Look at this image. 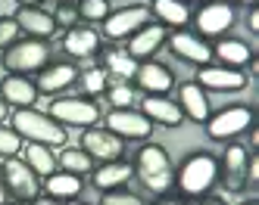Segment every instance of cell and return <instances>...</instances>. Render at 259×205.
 Returning a JSON list of instances; mask_svg holds the SVG:
<instances>
[{
  "label": "cell",
  "instance_id": "cell-1",
  "mask_svg": "<svg viewBox=\"0 0 259 205\" xmlns=\"http://www.w3.org/2000/svg\"><path fill=\"white\" fill-rule=\"evenodd\" d=\"M135 177L141 180L144 190H150L153 196H165L175 186V168L172 159L165 153V146L159 143H144L138 153H135Z\"/></svg>",
  "mask_w": 259,
  "mask_h": 205
},
{
  "label": "cell",
  "instance_id": "cell-2",
  "mask_svg": "<svg viewBox=\"0 0 259 205\" xmlns=\"http://www.w3.org/2000/svg\"><path fill=\"white\" fill-rule=\"evenodd\" d=\"M219 183V159L212 153H194L175 171V186L188 199H203Z\"/></svg>",
  "mask_w": 259,
  "mask_h": 205
},
{
  "label": "cell",
  "instance_id": "cell-3",
  "mask_svg": "<svg viewBox=\"0 0 259 205\" xmlns=\"http://www.w3.org/2000/svg\"><path fill=\"white\" fill-rule=\"evenodd\" d=\"M10 127H16L25 143H41V146H50V149H60L66 146V127L60 121H53L47 112H38V109H16L13 118H10Z\"/></svg>",
  "mask_w": 259,
  "mask_h": 205
},
{
  "label": "cell",
  "instance_id": "cell-4",
  "mask_svg": "<svg viewBox=\"0 0 259 205\" xmlns=\"http://www.w3.org/2000/svg\"><path fill=\"white\" fill-rule=\"evenodd\" d=\"M4 59L7 75H38L41 69L50 65V44L47 41H34V37H25V41H16L13 47H7L0 53Z\"/></svg>",
  "mask_w": 259,
  "mask_h": 205
},
{
  "label": "cell",
  "instance_id": "cell-5",
  "mask_svg": "<svg viewBox=\"0 0 259 205\" xmlns=\"http://www.w3.org/2000/svg\"><path fill=\"white\" fill-rule=\"evenodd\" d=\"M0 180H4L7 193L16 199V202H31L41 196V177L31 171V168L25 165V159L13 156V159H4L0 162Z\"/></svg>",
  "mask_w": 259,
  "mask_h": 205
},
{
  "label": "cell",
  "instance_id": "cell-6",
  "mask_svg": "<svg viewBox=\"0 0 259 205\" xmlns=\"http://www.w3.org/2000/svg\"><path fill=\"white\" fill-rule=\"evenodd\" d=\"M253 109L250 106H228V109H222L215 112V115H209L206 121V134L209 140H219V143H228V140H237L244 130L253 127Z\"/></svg>",
  "mask_w": 259,
  "mask_h": 205
},
{
  "label": "cell",
  "instance_id": "cell-7",
  "mask_svg": "<svg viewBox=\"0 0 259 205\" xmlns=\"http://www.w3.org/2000/svg\"><path fill=\"white\" fill-rule=\"evenodd\" d=\"M47 115L53 121H60L63 127H94L100 121V109L97 103H91L88 97H60L50 103Z\"/></svg>",
  "mask_w": 259,
  "mask_h": 205
},
{
  "label": "cell",
  "instance_id": "cell-8",
  "mask_svg": "<svg viewBox=\"0 0 259 205\" xmlns=\"http://www.w3.org/2000/svg\"><path fill=\"white\" fill-rule=\"evenodd\" d=\"M247 168H250V149L240 143H228L219 159V183L228 193H244L247 190Z\"/></svg>",
  "mask_w": 259,
  "mask_h": 205
},
{
  "label": "cell",
  "instance_id": "cell-9",
  "mask_svg": "<svg viewBox=\"0 0 259 205\" xmlns=\"http://www.w3.org/2000/svg\"><path fill=\"white\" fill-rule=\"evenodd\" d=\"M153 16L147 7H122V10H109V16L103 19V37L109 41H125L135 31H141L144 25H150Z\"/></svg>",
  "mask_w": 259,
  "mask_h": 205
},
{
  "label": "cell",
  "instance_id": "cell-10",
  "mask_svg": "<svg viewBox=\"0 0 259 205\" xmlns=\"http://www.w3.org/2000/svg\"><path fill=\"white\" fill-rule=\"evenodd\" d=\"M106 130H113L119 140H147L153 134V121L144 115L141 109H113L109 115L103 118Z\"/></svg>",
  "mask_w": 259,
  "mask_h": 205
},
{
  "label": "cell",
  "instance_id": "cell-11",
  "mask_svg": "<svg viewBox=\"0 0 259 205\" xmlns=\"http://www.w3.org/2000/svg\"><path fill=\"white\" fill-rule=\"evenodd\" d=\"M197 84L203 90H215V93H240L247 90L250 75L244 69H228V65H200Z\"/></svg>",
  "mask_w": 259,
  "mask_h": 205
},
{
  "label": "cell",
  "instance_id": "cell-12",
  "mask_svg": "<svg viewBox=\"0 0 259 205\" xmlns=\"http://www.w3.org/2000/svg\"><path fill=\"white\" fill-rule=\"evenodd\" d=\"M234 19H237V13H234V7L231 4H203L200 10H197V16H194V25H197V34L200 37H225V31L234 25Z\"/></svg>",
  "mask_w": 259,
  "mask_h": 205
},
{
  "label": "cell",
  "instance_id": "cell-13",
  "mask_svg": "<svg viewBox=\"0 0 259 205\" xmlns=\"http://www.w3.org/2000/svg\"><path fill=\"white\" fill-rule=\"evenodd\" d=\"M169 50L178 56V59L191 62V65H212V47L206 37H200L197 31H175L172 37H165Z\"/></svg>",
  "mask_w": 259,
  "mask_h": 205
},
{
  "label": "cell",
  "instance_id": "cell-14",
  "mask_svg": "<svg viewBox=\"0 0 259 205\" xmlns=\"http://www.w3.org/2000/svg\"><path fill=\"white\" fill-rule=\"evenodd\" d=\"M81 149L94 162H116L125 153V140H119L106 127H84L81 130Z\"/></svg>",
  "mask_w": 259,
  "mask_h": 205
},
{
  "label": "cell",
  "instance_id": "cell-15",
  "mask_svg": "<svg viewBox=\"0 0 259 205\" xmlns=\"http://www.w3.org/2000/svg\"><path fill=\"white\" fill-rule=\"evenodd\" d=\"M135 84L147 93V97H165V93L175 87V75H172L169 65H162L156 59H147V62H138Z\"/></svg>",
  "mask_w": 259,
  "mask_h": 205
},
{
  "label": "cell",
  "instance_id": "cell-16",
  "mask_svg": "<svg viewBox=\"0 0 259 205\" xmlns=\"http://www.w3.org/2000/svg\"><path fill=\"white\" fill-rule=\"evenodd\" d=\"M13 19H16V25H19V31L34 37V41H50V37L60 31L57 22H53V13H47L41 7H19Z\"/></svg>",
  "mask_w": 259,
  "mask_h": 205
},
{
  "label": "cell",
  "instance_id": "cell-17",
  "mask_svg": "<svg viewBox=\"0 0 259 205\" xmlns=\"http://www.w3.org/2000/svg\"><path fill=\"white\" fill-rule=\"evenodd\" d=\"M78 65L72 62H50L47 69L38 72V78H34V87H38V93H47V97H57L60 90L72 87L78 81Z\"/></svg>",
  "mask_w": 259,
  "mask_h": 205
},
{
  "label": "cell",
  "instance_id": "cell-18",
  "mask_svg": "<svg viewBox=\"0 0 259 205\" xmlns=\"http://www.w3.org/2000/svg\"><path fill=\"white\" fill-rule=\"evenodd\" d=\"M38 97H41L38 87H34V81L25 78V75H7V78L0 81V100L13 109H31L38 103Z\"/></svg>",
  "mask_w": 259,
  "mask_h": 205
},
{
  "label": "cell",
  "instance_id": "cell-19",
  "mask_svg": "<svg viewBox=\"0 0 259 205\" xmlns=\"http://www.w3.org/2000/svg\"><path fill=\"white\" fill-rule=\"evenodd\" d=\"M165 28L159 22H150V25H144L141 31H135L132 37H128V53L135 56L138 62H147V59H153V56L159 53V47L165 44Z\"/></svg>",
  "mask_w": 259,
  "mask_h": 205
},
{
  "label": "cell",
  "instance_id": "cell-20",
  "mask_svg": "<svg viewBox=\"0 0 259 205\" xmlns=\"http://www.w3.org/2000/svg\"><path fill=\"white\" fill-rule=\"evenodd\" d=\"M103 56V72H106V78L109 84H132L135 81V72H138V59L128 50H119V47H109L100 53Z\"/></svg>",
  "mask_w": 259,
  "mask_h": 205
},
{
  "label": "cell",
  "instance_id": "cell-21",
  "mask_svg": "<svg viewBox=\"0 0 259 205\" xmlns=\"http://www.w3.org/2000/svg\"><path fill=\"white\" fill-rule=\"evenodd\" d=\"M178 109H181L184 118H191L197 124H203L212 115L209 112V97H206V90H203L197 81H188V84L178 87Z\"/></svg>",
  "mask_w": 259,
  "mask_h": 205
},
{
  "label": "cell",
  "instance_id": "cell-22",
  "mask_svg": "<svg viewBox=\"0 0 259 205\" xmlns=\"http://www.w3.org/2000/svg\"><path fill=\"white\" fill-rule=\"evenodd\" d=\"M94 186L100 193H109V190H122V186L135 177V168L132 162H125V159H116V162H100L94 165Z\"/></svg>",
  "mask_w": 259,
  "mask_h": 205
},
{
  "label": "cell",
  "instance_id": "cell-23",
  "mask_svg": "<svg viewBox=\"0 0 259 205\" xmlns=\"http://www.w3.org/2000/svg\"><path fill=\"white\" fill-rule=\"evenodd\" d=\"M63 50L72 56V59H91V56L100 53V31L88 28V25L69 28L66 37H63Z\"/></svg>",
  "mask_w": 259,
  "mask_h": 205
},
{
  "label": "cell",
  "instance_id": "cell-24",
  "mask_svg": "<svg viewBox=\"0 0 259 205\" xmlns=\"http://www.w3.org/2000/svg\"><path fill=\"white\" fill-rule=\"evenodd\" d=\"M141 112H144V115L150 118L153 124H162V127H178V124L184 121L178 103L169 100V97H144V100H141Z\"/></svg>",
  "mask_w": 259,
  "mask_h": 205
},
{
  "label": "cell",
  "instance_id": "cell-25",
  "mask_svg": "<svg viewBox=\"0 0 259 205\" xmlns=\"http://www.w3.org/2000/svg\"><path fill=\"white\" fill-rule=\"evenodd\" d=\"M147 10L162 28H184L191 22V7L184 0H150Z\"/></svg>",
  "mask_w": 259,
  "mask_h": 205
},
{
  "label": "cell",
  "instance_id": "cell-26",
  "mask_svg": "<svg viewBox=\"0 0 259 205\" xmlns=\"http://www.w3.org/2000/svg\"><path fill=\"white\" fill-rule=\"evenodd\" d=\"M212 59H219L228 69H247L253 59V50L244 41H234V37H219L212 47Z\"/></svg>",
  "mask_w": 259,
  "mask_h": 205
},
{
  "label": "cell",
  "instance_id": "cell-27",
  "mask_svg": "<svg viewBox=\"0 0 259 205\" xmlns=\"http://www.w3.org/2000/svg\"><path fill=\"white\" fill-rule=\"evenodd\" d=\"M44 190L50 199H78V193L84 190V183L78 174H69V171H53L47 180H44Z\"/></svg>",
  "mask_w": 259,
  "mask_h": 205
},
{
  "label": "cell",
  "instance_id": "cell-28",
  "mask_svg": "<svg viewBox=\"0 0 259 205\" xmlns=\"http://www.w3.org/2000/svg\"><path fill=\"white\" fill-rule=\"evenodd\" d=\"M57 165H60V171H69V174H91L94 171V159H91L81 146H60V153H57Z\"/></svg>",
  "mask_w": 259,
  "mask_h": 205
},
{
  "label": "cell",
  "instance_id": "cell-29",
  "mask_svg": "<svg viewBox=\"0 0 259 205\" xmlns=\"http://www.w3.org/2000/svg\"><path fill=\"white\" fill-rule=\"evenodd\" d=\"M22 153H25V165H28L38 177H50L53 171H57V156H53V149H50V146L25 143V146H22Z\"/></svg>",
  "mask_w": 259,
  "mask_h": 205
},
{
  "label": "cell",
  "instance_id": "cell-30",
  "mask_svg": "<svg viewBox=\"0 0 259 205\" xmlns=\"http://www.w3.org/2000/svg\"><path fill=\"white\" fill-rule=\"evenodd\" d=\"M78 78H81V87H84V93H88V100H91V97H100V93H106V87H109V78H106V72H103L100 65L84 69Z\"/></svg>",
  "mask_w": 259,
  "mask_h": 205
},
{
  "label": "cell",
  "instance_id": "cell-31",
  "mask_svg": "<svg viewBox=\"0 0 259 205\" xmlns=\"http://www.w3.org/2000/svg\"><path fill=\"white\" fill-rule=\"evenodd\" d=\"M75 10L81 22H103L109 16V0H78Z\"/></svg>",
  "mask_w": 259,
  "mask_h": 205
},
{
  "label": "cell",
  "instance_id": "cell-32",
  "mask_svg": "<svg viewBox=\"0 0 259 205\" xmlns=\"http://www.w3.org/2000/svg\"><path fill=\"white\" fill-rule=\"evenodd\" d=\"M22 153V137L16 134V127L0 124V159H13Z\"/></svg>",
  "mask_w": 259,
  "mask_h": 205
},
{
  "label": "cell",
  "instance_id": "cell-33",
  "mask_svg": "<svg viewBox=\"0 0 259 205\" xmlns=\"http://www.w3.org/2000/svg\"><path fill=\"white\" fill-rule=\"evenodd\" d=\"M106 97H109V103H113L116 109H128L135 103V87L132 84H109Z\"/></svg>",
  "mask_w": 259,
  "mask_h": 205
},
{
  "label": "cell",
  "instance_id": "cell-34",
  "mask_svg": "<svg viewBox=\"0 0 259 205\" xmlns=\"http://www.w3.org/2000/svg\"><path fill=\"white\" fill-rule=\"evenodd\" d=\"M19 34H22V31H19V25H16L13 16H0V53L19 41Z\"/></svg>",
  "mask_w": 259,
  "mask_h": 205
},
{
  "label": "cell",
  "instance_id": "cell-35",
  "mask_svg": "<svg viewBox=\"0 0 259 205\" xmlns=\"http://www.w3.org/2000/svg\"><path fill=\"white\" fill-rule=\"evenodd\" d=\"M100 205H147V202H144L141 196H135V193H128L125 186H122V190H109V193H103Z\"/></svg>",
  "mask_w": 259,
  "mask_h": 205
},
{
  "label": "cell",
  "instance_id": "cell-36",
  "mask_svg": "<svg viewBox=\"0 0 259 205\" xmlns=\"http://www.w3.org/2000/svg\"><path fill=\"white\" fill-rule=\"evenodd\" d=\"M53 22H57V28H75L78 25V10L72 7V4H60L57 13H53Z\"/></svg>",
  "mask_w": 259,
  "mask_h": 205
},
{
  "label": "cell",
  "instance_id": "cell-37",
  "mask_svg": "<svg viewBox=\"0 0 259 205\" xmlns=\"http://www.w3.org/2000/svg\"><path fill=\"white\" fill-rule=\"evenodd\" d=\"M247 28L253 34H259V10L256 7H250V13H247Z\"/></svg>",
  "mask_w": 259,
  "mask_h": 205
},
{
  "label": "cell",
  "instance_id": "cell-38",
  "mask_svg": "<svg viewBox=\"0 0 259 205\" xmlns=\"http://www.w3.org/2000/svg\"><path fill=\"white\" fill-rule=\"evenodd\" d=\"M7 118H10V106L0 100V124H7Z\"/></svg>",
  "mask_w": 259,
  "mask_h": 205
},
{
  "label": "cell",
  "instance_id": "cell-39",
  "mask_svg": "<svg viewBox=\"0 0 259 205\" xmlns=\"http://www.w3.org/2000/svg\"><path fill=\"white\" fill-rule=\"evenodd\" d=\"M28 205H57V199H50V196H44V199H41V196H38V199H31Z\"/></svg>",
  "mask_w": 259,
  "mask_h": 205
},
{
  "label": "cell",
  "instance_id": "cell-40",
  "mask_svg": "<svg viewBox=\"0 0 259 205\" xmlns=\"http://www.w3.org/2000/svg\"><path fill=\"white\" fill-rule=\"evenodd\" d=\"M250 146L259 149V130H256V127H250Z\"/></svg>",
  "mask_w": 259,
  "mask_h": 205
},
{
  "label": "cell",
  "instance_id": "cell-41",
  "mask_svg": "<svg viewBox=\"0 0 259 205\" xmlns=\"http://www.w3.org/2000/svg\"><path fill=\"white\" fill-rule=\"evenodd\" d=\"M10 202V193H7V186H4V180H0V205H7Z\"/></svg>",
  "mask_w": 259,
  "mask_h": 205
},
{
  "label": "cell",
  "instance_id": "cell-42",
  "mask_svg": "<svg viewBox=\"0 0 259 205\" xmlns=\"http://www.w3.org/2000/svg\"><path fill=\"white\" fill-rule=\"evenodd\" d=\"M19 7H38V4H44V0H16Z\"/></svg>",
  "mask_w": 259,
  "mask_h": 205
},
{
  "label": "cell",
  "instance_id": "cell-43",
  "mask_svg": "<svg viewBox=\"0 0 259 205\" xmlns=\"http://www.w3.org/2000/svg\"><path fill=\"white\" fill-rule=\"evenodd\" d=\"M200 205H225V202H222V199H212V196H209V199H203Z\"/></svg>",
  "mask_w": 259,
  "mask_h": 205
},
{
  "label": "cell",
  "instance_id": "cell-44",
  "mask_svg": "<svg viewBox=\"0 0 259 205\" xmlns=\"http://www.w3.org/2000/svg\"><path fill=\"white\" fill-rule=\"evenodd\" d=\"M156 205H184V202H178V199H159Z\"/></svg>",
  "mask_w": 259,
  "mask_h": 205
},
{
  "label": "cell",
  "instance_id": "cell-45",
  "mask_svg": "<svg viewBox=\"0 0 259 205\" xmlns=\"http://www.w3.org/2000/svg\"><path fill=\"white\" fill-rule=\"evenodd\" d=\"M234 4H250V7H253V4H256V0H234Z\"/></svg>",
  "mask_w": 259,
  "mask_h": 205
},
{
  "label": "cell",
  "instance_id": "cell-46",
  "mask_svg": "<svg viewBox=\"0 0 259 205\" xmlns=\"http://www.w3.org/2000/svg\"><path fill=\"white\" fill-rule=\"evenodd\" d=\"M66 205H88V202H75V199H69V202H66Z\"/></svg>",
  "mask_w": 259,
  "mask_h": 205
},
{
  "label": "cell",
  "instance_id": "cell-47",
  "mask_svg": "<svg viewBox=\"0 0 259 205\" xmlns=\"http://www.w3.org/2000/svg\"><path fill=\"white\" fill-rule=\"evenodd\" d=\"M60 4H72V7H75V4H78V0H60Z\"/></svg>",
  "mask_w": 259,
  "mask_h": 205
},
{
  "label": "cell",
  "instance_id": "cell-48",
  "mask_svg": "<svg viewBox=\"0 0 259 205\" xmlns=\"http://www.w3.org/2000/svg\"><path fill=\"white\" fill-rule=\"evenodd\" d=\"M240 205H259V202H240Z\"/></svg>",
  "mask_w": 259,
  "mask_h": 205
},
{
  "label": "cell",
  "instance_id": "cell-49",
  "mask_svg": "<svg viewBox=\"0 0 259 205\" xmlns=\"http://www.w3.org/2000/svg\"><path fill=\"white\" fill-rule=\"evenodd\" d=\"M7 205H25V202H7Z\"/></svg>",
  "mask_w": 259,
  "mask_h": 205
},
{
  "label": "cell",
  "instance_id": "cell-50",
  "mask_svg": "<svg viewBox=\"0 0 259 205\" xmlns=\"http://www.w3.org/2000/svg\"><path fill=\"white\" fill-rule=\"evenodd\" d=\"M184 4H194V0H184Z\"/></svg>",
  "mask_w": 259,
  "mask_h": 205
}]
</instances>
